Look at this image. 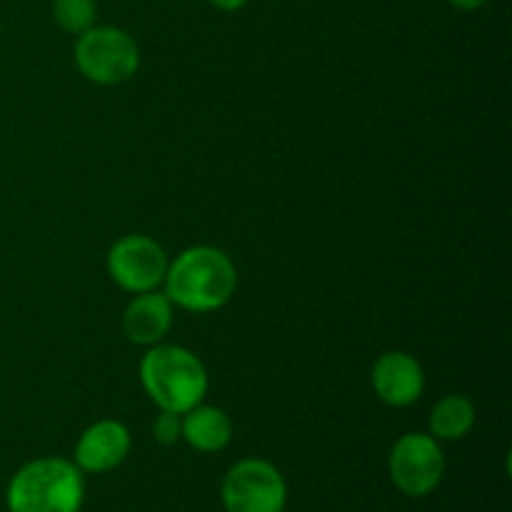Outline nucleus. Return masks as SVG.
<instances>
[{"instance_id": "obj_8", "label": "nucleus", "mask_w": 512, "mask_h": 512, "mask_svg": "<svg viewBox=\"0 0 512 512\" xmlns=\"http://www.w3.org/2000/svg\"><path fill=\"white\" fill-rule=\"evenodd\" d=\"M373 388L390 408H408L418 403L425 390L423 365L403 350L383 353L373 365Z\"/></svg>"}, {"instance_id": "obj_4", "label": "nucleus", "mask_w": 512, "mask_h": 512, "mask_svg": "<svg viewBox=\"0 0 512 512\" xmlns=\"http://www.w3.org/2000/svg\"><path fill=\"white\" fill-rule=\"evenodd\" d=\"M75 65L98 85H120L140 68V50L133 35L115 25H93L78 35Z\"/></svg>"}, {"instance_id": "obj_2", "label": "nucleus", "mask_w": 512, "mask_h": 512, "mask_svg": "<svg viewBox=\"0 0 512 512\" xmlns=\"http://www.w3.org/2000/svg\"><path fill=\"white\" fill-rule=\"evenodd\" d=\"M140 383L148 398L168 413L185 415L208 395L203 360L183 345H150L140 360Z\"/></svg>"}, {"instance_id": "obj_5", "label": "nucleus", "mask_w": 512, "mask_h": 512, "mask_svg": "<svg viewBox=\"0 0 512 512\" xmlns=\"http://www.w3.org/2000/svg\"><path fill=\"white\" fill-rule=\"evenodd\" d=\"M220 495L225 512H283L288 488L273 463L248 458L228 470Z\"/></svg>"}, {"instance_id": "obj_13", "label": "nucleus", "mask_w": 512, "mask_h": 512, "mask_svg": "<svg viewBox=\"0 0 512 512\" xmlns=\"http://www.w3.org/2000/svg\"><path fill=\"white\" fill-rule=\"evenodd\" d=\"M53 18L60 25V30L80 35L95 25L98 5H95V0H53Z\"/></svg>"}, {"instance_id": "obj_16", "label": "nucleus", "mask_w": 512, "mask_h": 512, "mask_svg": "<svg viewBox=\"0 0 512 512\" xmlns=\"http://www.w3.org/2000/svg\"><path fill=\"white\" fill-rule=\"evenodd\" d=\"M448 3L458 10H480L488 0H448Z\"/></svg>"}, {"instance_id": "obj_10", "label": "nucleus", "mask_w": 512, "mask_h": 512, "mask_svg": "<svg viewBox=\"0 0 512 512\" xmlns=\"http://www.w3.org/2000/svg\"><path fill=\"white\" fill-rule=\"evenodd\" d=\"M173 308L175 305L170 303L168 295L158 293V290L135 295L123 315L125 338L135 345H143V348L163 343L170 325H173Z\"/></svg>"}, {"instance_id": "obj_7", "label": "nucleus", "mask_w": 512, "mask_h": 512, "mask_svg": "<svg viewBox=\"0 0 512 512\" xmlns=\"http://www.w3.org/2000/svg\"><path fill=\"white\" fill-rule=\"evenodd\" d=\"M108 275L120 290L130 295L150 293L163 285L168 273V255L148 235H123L108 250Z\"/></svg>"}, {"instance_id": "obj_15", "label": "nucleus", "mask_w": 512, "mask_h": 512, "mask_svg": "<svg viewBox=\"0 0 512 512\" xmlns=\"http://www.w3.org/2000/svg\"><path fill=\"white\" fill-rule=\"evenodd\" d=\"M208 3L223 13H235V10H243L250 0H208Z\"/></svg>"}, {"instance_id": "obj_11", "label": "nucleus", "mask_w": 512, "mask_h": 512, "mask_svg": "<svg viewBox=\"0 0 512 512\" xmlns=\"http://www.w3.org/2000/svg\"><path fill=\"white\" fill-rule=\"evenodd\" d=\"M183 440L200 453H220L233 440V423L223 408L200 403L183 415Z\"/></svg>"}, {"instance_id": "obj_1", "label": "nucleus", "mask_w": 512, "mask_h": 512, "mask_svg": "<svg viewBox=\"0 0 512 512\" xmlns=\"http://www.w3.org/2000/svg\"><path fill=\"white\" fill-rule=\"evenodd\" d=\"M163 285L168 300L178 308L190 313H213L233 300L238 270L223 250L193 245L168 263Z\"/></svg>"}, {"instance_id": "obj_3", "label": "nucleus", "mask_w": 512, "mask_h": 512, "mask_svg": "<svg viewBox=\"0 0 512 512\" xmlns=\"http://www.w3.org/2000/svg\"><path fill=\"white\" fill-rule=\"evenodd\" d=\"M85 498L83 473L63 458L25 463L8 485L10 512H80Z\"/></svg>"}, {"instance_id": "obj_14", "label": "nucleus", "mask_w": 512, "mask_h": 512, "mask_svg": "<svg viewBox=\"0 0 512 512\" xmlns=\"http://www.w3.org/2000/svg\"><path fill=\"white\" fill-rule=\"evenodd\" d=\"M153 435L163 445H173L178 440H183V415L160 410V415L153 423Z\"/></svg>"}, {"instance_id": "obj_9", "label": "nucleus", "mask_w": 512, "mask_h": 512, "mask_svg": "<svg viewBox=\"0 0 512 512\" xmlns=\"http://www.w3.org/2000/svg\"><path fill=\"white\" fill-rule=\"evenodd\" d=\"M130 430L120 420H98L80 435L75 445V465L80 473H108L130 453Z\"/></svg>"}, {"instance_id": "obj_6", "label": "nucleus", "mask_w": 512, "mask_h": 512, "mask_svg": "<svg viewBox=\"0 0 512 512\" xmlns=\"http://www.w3.org/2000/svg\"><path fill=\"white\" fill-rule=\"evenodd\" d=\"M388 470L400 493L425 498L438 488L445 475L443 448L433 435L408 433L390 450Z\"/></svg>"}, {"instance_id": "obj_12", "label": "nucleus", "mask_w": 512, "mask_h": 512, "mask_svg": "<svg viewBox=\"0 0 512 512\" xmlns=\"http://www.w3.org/2000/svg\"><path fill=\"white\" fill-rule=\"evenodd\" d=\"M428 425L435 440L465 438L475 425V405L465 395H445L435 403Z\"/></svg>"}]
</instances>
